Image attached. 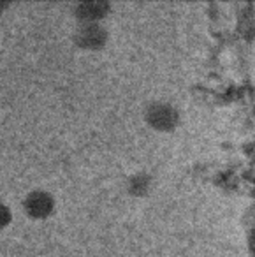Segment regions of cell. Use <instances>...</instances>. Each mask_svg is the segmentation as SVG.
<instances>
[{
	"mask_svg": "<svg viewBox=\"0 0 255 257\" xmlns=\"http://www.w3.org/2000/svg\"><path fill=\"white\" fill-rule=\"evenodd\" d=\"M8 220H9V210H8V206H2V204H0V225H4Z\"/></svg>",
	"mask_w": 255,
	"mask_h": 257,
	"instance_id": "obj_2",
	"label": "cell"
},
{
	"mask_svg": "<svg viewBox=\"0 0 255 257\" xmlns=\"http://www.w3.org/2000/svg\"><path fill=\"white\" fill-rule=\"evenodd\" d=\"M25 206L32 215H46L51 210V199L44 192H34L27 197Z\"/></svg>",
	"mask_w": 255,
	"mask_h": 257,
	"instance_id": "obj_1",
	"label": "cell"
}]
</instances>
